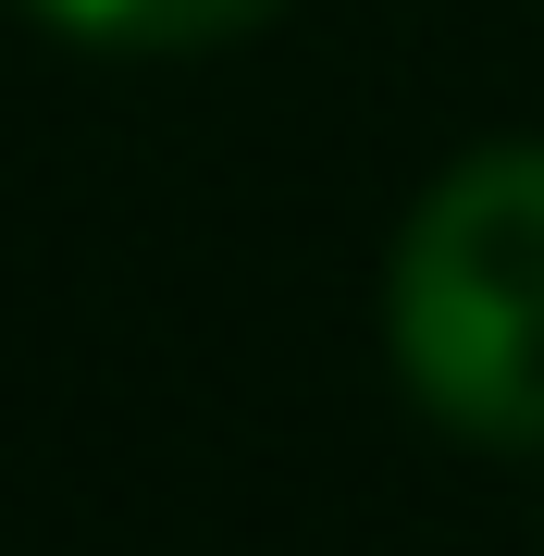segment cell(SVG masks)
Listing matches in <instances>:
<instances>
[{
	"mask_svg": "<svg viewBox=\"0 0 544 556\" xmlns=\"http://www.w3.org/2000/svg\"><path fill=\"white\" fill-rule=\"evenodd\" d=\"M383 346L421 420L544 457V137H483L408 199L383 260Z\"/></svg>",
	"mask_w": 544,
	"mask_h": 556,
	"instance_id": "cell-1",
	"label": "cell"
},
{
	"mask_svg": "<svg viewBox=\"0 0 544 556\" xmlns=\"http://www.w3.org/2000/svg\"><path fill=\"white\" fill-rule=\"evenodd\" d=\"M25 13L87 50H223V38H261L284 0H25Z\"/></svg>",
	"mask_w": 544,
	"mask_h": 556,
	"instance_id": "cell-2",
	"label": "cell"
}]
</instances>
